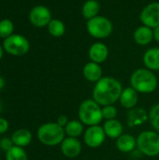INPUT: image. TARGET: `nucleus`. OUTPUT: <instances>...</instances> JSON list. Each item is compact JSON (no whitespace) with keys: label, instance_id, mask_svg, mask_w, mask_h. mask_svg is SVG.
I'll return each instance as SVG.
<instances>
[{"label":"nucleus","instance_id":"obj_1","mask_svg":"<svg viewBox=\"0 0 159 160\" xmlns=\"http://www.w3.org/2000/svg\"><path fill=\"white\" fill-rule=\"evenodd\" d=\"M123 85L120 81L113 77H102L96 82L93 89V99L101 107L113 105L119 101Z\"/></svg>","mask_w":159,"mask_h":160},{"label":"nucleus","instance_id":"obj_2","mask_svg":"<svg viewBox=\"0 0 159 160\" xmlns=\"http://www.w3.org/2000/svg\"><path fill=\"white\" fill-rule=\"evenodd\" d=\"M130 86L141 94H151L157 89L158 79L148 68H138L130 76Z\"/></svg>","mask_w":159,"mask_h":160},{"label":"nucleus","instance_id":"obj_3","mask_svg":"<svg viewBox=\"0 0 159 160\" xmlns=\"http://www.w3.org/2000/svg\"><path fill=\"white\" fill-rule=\"evenodd\" d=\"M79 120L87 127L99 125L104 119L102 115V107L93 98L83 100L78 109Z\"/></svg>","mask_w":159,"mask_h":160},{"label":"nucleus","instance_id":"obj_4","mask_svg":"<svg viewBox=\"0 0 159 160\" xmlns=\"http://www.w3.org/2000/svg\"><path fill=\"white\" fill-rule=\"evenodd\" d=\"M37 137L38 141L47 146H56L62 143L66 138L65 129L56 122H49L41 125L37 131Z\"/></svg>","mask_w":159,"mask_h":160},{"label":"nucleus","instance_id":"obj_5","mask_svg":"<svg viewBox=\"0 0 159 160\" xmlns=\"http://www.w3.org/2000/svg\"><path fill=\"white\" fill-rule=\"evenodd\" d=\"M138 151L148 158L159 156V133L154 130H144L137 137Z\"/></svg>","mask_w":159,"mask_h":160},{"label":"nucleus","instance_id":"obj_6","mask_svg":"<svg viewBox=\"0 0 159 160\" xmlns=\"http://www.w3.org/2000/svg\"><path fill=\"white\" fill-rule=\"evenodd\" d=\"M86 30L91 37L97 39H103L112 35L113 31V24L107 17L98 15L87 21Z\"/></svg>","mask_w":159,"mask_h":160},{"label":"nucleus","instance_id":"obj_7","mask_svg":"<svg viewBox=\"0 0 159 160\" xmlns=\"http://www.w3.org/2000/svg\"><path fill=\"white\" fill-rule=\"evenodd\" d=\"M3 48L8 54L14 56H22L28 52L30 44L25 37L18 34H12L4 39Z\"/></svg>","mask_w":159,"mask_h":160},{"label":"nucleus","instance_id":"obj_8","mask_svg":"<svg viewBox=\"0 0 159 160\" xmlns=\"http://www.w3.org/2000/svg\"><path fill=\"white\" fill-rule=\"evenodd\" d=\"M106 137L107 136L101 126H91L84 130L83 142L87 147L96 149L100 147L104 143Z\"/></svg>","mask_w":159,"mask_h":160},{"label":"nucleus","instance_id":"obj_9","mask_svg":"<svg viewBox=\"0 0 159 160\" xmlns=\"http://www.w3.org/2000/svg\"><path fill=\"white\" fill-rule=\"evenodd\" d=\"M140 21L143 25L152 29L159 25V2H152L146 5L140 13Z\"/></svg>","mask_w":159,"mask_h":160},{"label":"nucleus","instance_id":"obj_10","mask_svg":"<svg viewBox=\"0 0 159 160\" xmlns=\"http://www.w3.org/2000/svg\"><path fill=\"white\" fill-rule=\"evenodd\" d=\"M29 21L36 27L47 26L52 21V12L45 6H36L29 12Z\"/></svg>","mask_w":159,"mask_h":160},{"label":"nucleus","instance_id":"obj_11","mask_svg":"<svg viewBox=\"0 0 159 160\" xmlns=\"http://www.w3.org/2000/svg\"><path fill=\"white\" fill-rule=\"evenodd\" d=\"M60 149L64 157L67 158H75L81 155L82 145L78 138L67 137L60 144Z\"/></svg>","mask_w":159,"mask_h":160},{"label":"nucleus","instance_id":"obj_12","mask_svg":"<svg viewBox=\"0 0 159 160\" xmlns=\"http://www.w3.org/2000/svg\"><path fill=\"white\" fill-rule=\"evenodd\" d=\"M88 56L90 58V61L100 65L108 59L109 48L103 42H95L89 48Z\"/></svg>","mask_w":159,"mask_h":160},{"label":"nucleus","instance_id":"obj_13","mask_svg":"<svg viewBox=\"0 0 159 160\" xmlns=\"http://www.w3.org/2000/svg\"><path fill=\"white\" fill-rule=\"evenodd\" d=\"M127 125L130 128H137L149 121L148 112L142 107H135L128 110L127 114Z\"/></svg>","mask_w":159,"mask_h":160},{"label":"nucleus","instance_id":"obj_14","mask_svg":"<svg viewBox=\"0 0 159 160\" xmlns=\"http://www.w3.org/2000/svg\"><path fill=\"white\" fill-rule=\"evenodd\" d=\"M119 101L123 108L127 110H131L137 107L139 101V93L131 86L124 88Z\"/></svg>","mask_w":159,"mask_h":160},{"label":"nucleus","instance_id":"obj_15","mask_svg":"<svg viewBox=\"0 0 159 160\" xmlns=\"http://www.w3.org/2000/svg\"><path fill=\"white\" fill-rule=\"evenodd\" d=\"M102 68L99 64L95 62H88L82 68V75L86 81L90 82H97L102 78Z\"/></svg>","mask_w":159,"mask_h":160},{"label":"nucleus","instance_id":"obj_16","mask_svg":"<svg viewBox=\"0 0 159 160\" xmlns=\"http://www.w3.org/2000/svg\"><path fill=\"white\" fill-rule=\"evenodd\" d=\"M134 41L140 46H146L150 44L154 39V32L153 29L146 26L141 25L139 26L133 33Z\"/></svg>","mask_w":159,"mask_h":160},{"label":"nucleus","instance_id":"obj_17","mask_svg":"<svg viewBox=\"0 0 159 160\" xmlns=\"http://www.w3.org/2000/svg\"><path fill=\"white\" fill-rule=\"evenodd\" d=\"M116 148L123 154L131 153L137 148V138L131 134H123L116 140Z\"/></svg>","mask_w":159,"mask_h":160},{"label":"nucleus","instance_id":"obj_18","mask_svg":"<svg viewBox=\"0 0 159 160\" xmlns=\"http://www.w3.org/2000/svg\"><path fill=\"white\" fill-rule=\"evenodd\" d=\"M106 136L112 140H117L124 133V127L122 123L117 119L106 120L102 126Z\"/></svg>","mask_w":159,"mask_h":160},{"label":"nucleus","instance_id":"obj_19","mask_svg":"<svg viewBox=\"0 0 159 160\" xmlns=\"http://www.w3.org/2000/svg\"><path fill=\"white\" fill-rule=\"evenodd\" d=\"M142 61L146 68L152 71L159 70V48L148 49L142 56Z\"/></svg>","mask_w":159,"mask_h":160},{"label":"nucleus","instance_id":"obj_20","mask_svg":"<svg viewBox=\"0 0 159 160\" xmlns=\"http://www.w3.org/2000/svg\"><path fill=\"white\" fill-rule=\"evenodd\" d=\"M32 133L26 128H20L12 133L11 141L14 145L20 147H25L32 142Z\"/></svg>","mask_w":159,"mask_h":160},{"label":"nucleus","instance_id":"obj_21","mask_svg":"<svg viewBox=\"0 0 159 160\" xmlns=\"http://www.w3.org/2000/svg\"><path fill=\"white\" fill-rule=\"evenodd\" d=\"M100 4L97 0H86L82 7V14L87 21L98 16Z\"/></svg>","mask_w":159,"mask_h":160},{"label":"nucleus","instance_id":"obj_22","mask_svg":"<svg viewBox=\"0 0 159 160\" xmlns=\"http://www.w3.org/2000/svg\"><path fill=\"white\" fill-rule=\"evenodd\" d=\"M64 129L67 137L79 138L84 133V125L80 120L72 119L68 121V123L64 128Z\"/></svg>","mask_w":159,"mask_h":160},{"label":"nucleus","instance_id":"obj_23","mask_svg":"<svg viewBox=\"0 0 159 160\" xmlns=\"http://www.w3.org/2000/svg\"><path fill=\"white\" fill-rule=\"evenodd\" d=\"M47 27L49 34L54 38H61L66 32V25L59 19H52Z\"/></svg>","mask_w":159,"mask_h":160},{"label":"nucleus","instance_id":"obj_24","mask_svg":"<svg viewBox=\"0 0 159 160\" xmlns=\"http://www.w3.org/2000/svg\"><path fill=\"white\" fill-rule=\"evenodd\" d=\"M6 160H28V157L22 147L13 145L6 152Z\"/></svg>","mask_w":159,"mask_h":160},{"label":"nucleus","instance_id":"obj_25","mask_svg":"<svg viewBox=\"0 0 159 160\" xmlns=\"http://www.w3.org/2000/svg\"><path fill=\"white\" fill-rule=\"evenodd\" d=\"M14 24L9 19H3L0 21V38H7L13 34Z\"/></svg>","mask_w":159,"mask_h":160},{"label":"nucleus","instance_id":"obj_26","mask_svg":"<svg viewBox=\"0 0 159 160\" xmlns=\"http://www.w3.org/2000/svg\"><path fill=\"white\" fill-rule=\"evenodd\" d=\"M149 122L155 131L159 133V103L155 104L148 112Z\"/></svg>","mask_w":159,"mask_h":160},{"label":"nucleus","instance_id":"obj_27","mask_svg":"<svg viewBox=\"0 0 159 160\" xmlns=\"http://www.w3.org/2000/svg\"><path fill=\"white\" fill-rule=\"evenodd\" d=\"M118 114V111L116 107L113 105H108L102 107V115L104 120H112V119H116Z\"/></svg>","mask_w":159,"mask_h":160},{"label":"nucleus","instance_id":"obj_28","mask_svg":"<svg viewBox=\"0 0 159 160\" xmlns=\"http://www.w3.org/2000/svg\"><path fill=\"white\" fill-rule=\"evenodd\" d=\"M12 146H13V142H12L11 139L3 138L2 140H0V148H1L2 150L7 152Z\"/></svg>","mask_w":159,"mask_h":160},{"label":"nucleus","instance_id":"obj_29","mask_svg":"<svg viewBox=\"0 0 159 160\" xmlns=\"http://www.w3.org/2000/svg\"><path fill=\"white\" fill-rule=\"evenodd\" d=\"M8 122L5 118L0 117V134H4L8 130Z\"/></svg>","mask_w":159,"mask_h":160},{"label":"nucleus","instance_id":"obj_30","mask_svg":"<svg viewBox=\"0 0 159 160\" xmlns=\"http://www.w3.org/2000/svg\"><path fill=\"white\" fill-rule=\"evenodd\" d=\"M68 121H69V120H68L67 116V115H65V114H62V115H59V116H58L56 123H57L59 126H61V127L65 128V127L67 126V124L68 123Z\"/></svg>","mask_w":159,"mask_h":160},{"label":"nucleus","instance_id":"obj_31","mask_svg":"<svg viewBox=\"0 0 159 160\" xmlns=\"http://www.w3.org/2000/svg\"><path fill=\"white\" fill-rule=\"evenodd\" d=\"M153 32H154V39L159 43V25L153 29Z\"/></svg>","mask_w":159,"mask_h":160},{"label":"nucleus","instance_id":"obj_32","mask_svg":"<svg viewBox=\"0 0 159 160\" xmlns=\"http://www.w3.org/2000/svg\"><path fill=\"white\" fill-rule=\"evenodd\" d=\"M5 84H6L5 80L3 79V77H2V76H0V90H2V89L5 87Z\"/></svg>","mask_w":159,"mask_h":160},{"label":"nucleus","instance_id":"obj_33","mask_svg":"<svg viewBox=\"0 0 159 160\" xmlns=\"http://www.w3.org/2000/svg\"><path fill=\"white\" fill-rule=\"evenodd\" d=\"M3 54H4V48L0 45V59H2Z\"/></svg>","mask_w":159,"mask_h":160},{"label":"nucleus","instance_id":"obj_34","mask_svg":"<svg viewBox=\"0 0 159 160\" xmlns=\"http://www.w3.org/2000/svg\"><path fill=\"white\" fill-rule=\"evenodd\" d=\"M0 111H1V106H0Z\"/></svg>","mask_w":159,"mask_h":160}]
</instances>
